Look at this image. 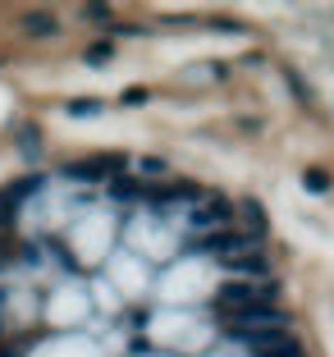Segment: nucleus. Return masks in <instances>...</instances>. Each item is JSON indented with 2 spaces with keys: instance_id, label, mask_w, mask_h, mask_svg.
<instances>
[{
  "instance_id": "nucleus-1",
  "label": "nucleus",
  "mask_w": 334,
  "mask_h": 357,
  "mask_svg": "<svg viewBox=\"0 0 334 357\" xmlns=\"http://www.w3.org/2000/svg\"><path fill=\"white\" fill-rule=\"evenodd\" d=\"M275 294V284H229V289H220L215 303L225 312H248V307H266Z\"/></svg>"
},
{
  "instance_id": "nucleus-2",
  "label": "nucleus",
  "mask_w": 334,
  "mask_h": 357,
  "mask_svg": "<svg viewBox=\"0 0 334 357\" xmlns=\"http://www.w3.org/2000/svg\"><path fill=\"white\" fill-rule=\"evenodd\" d=\"M32 188H37V178H19V183H10V188L0 192V225H5V220H14V206H19V202L28 197Z\"/></svg>"
},
{
  "instance_id": "nucleus-3",
  "label": "nucleus",
  "mask_w": 334,
  "mask_h": 357,
  "mask_svg": "<svg viewBox=\"0 0 334 357\" xmlns=\"http://www.w3.org/2000/svg\"><path fill=\"white\" fill-rule=\"evenodd\" d=\"M229 271H243V275H266V261L257 252H234V257H220Z\"/></svg>"
},
{
  "instance_id": "nucleus-4",
  "label": "nucleus",
  "mask_w": 334,
  "mask_h": 357,
  "mask_svg": "<svg viewBox=\"0 0 334 357\" xmlns=\"http://www.w3.org/2000/svg\"><path fill=\"white\" fill-rule=\"evenodd\" d=\"M101 169H119L115 156H101V160H83V165H69L73 178H101Z\"/></svg>"
},
{
  "instance_id": "nucleus-5",
  "label": "nucleus",
  "mask_w": 334,
  "mask_h": 357,
  "mask_svg": "<svg viewBox=\"0 0 334 357\" xmlns=\"http://www.w3.org/2000/svg\"><path fill=\"white\" fill-rule=\"evenodd\" d=\"M225 215H229L225 206H206V211H192V225H202V229H206V225H220Z\"/></svg>"
},
{
  "instance_id": "nucleus-6",
  "label": "nucleus",
  "mask_w": 334,
  "mask_h": 357,
  "mask_svg": "<svg viewBox=\"0 0 334 357\" xmlns=\"http://www.w3.org/2000/svg\"><path fill=\"white\" fill-rule=\"evenodd\" d=\"M23 23H28V32H37V37H46V32H55V19H51V14H28Z\"/></svg>"
},
{
  "instance_id": "nucleus-7",
  "label": "nucleus",
  "mask_w": 334,
  "mask_h": 357,
  "mask_svg": "<svg viewBox=\"0 0 334 357\" xmlns=\"http://www.w3.org/2000/svg\"><path fill=\"white\" fill-rule=\"evenodd\" d=\"M303 188H312V192H325V188H330V178H325L321 169H307V174H303Z\"/></svg>"
},
{
  "instance_id": "nucleus-8",
  "label": "nucleus",
  "mask_w": 334,
  "mask_h": 357,
  "mask_svg": "<svg viewBox=\"0 0 334 357\" xmlns=\"http://www.w3.org/2000/svg\"><path fill=\"white\" fill-rule=\"evenodd\" d=\"M96 110H101L96 101H73V105H69V115H96Z\"/></svg>"
}]
</instances>
